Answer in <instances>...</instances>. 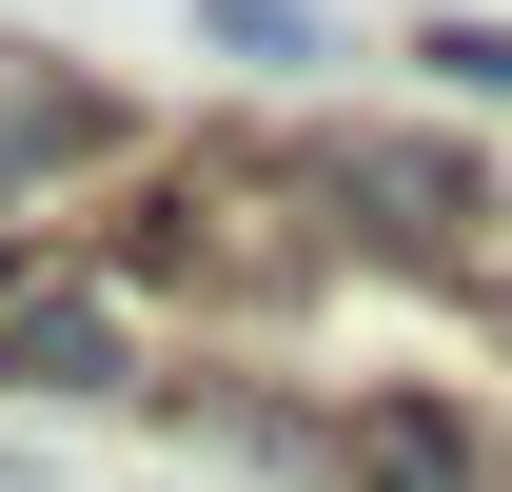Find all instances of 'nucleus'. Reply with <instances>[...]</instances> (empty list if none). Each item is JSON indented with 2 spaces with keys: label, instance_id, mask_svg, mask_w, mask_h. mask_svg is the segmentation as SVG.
Returning a JSON list of instances; mask_svg holds the SVG:
<instances>
[{
  "label": "nucleus",
  "instance_id": "f257e3e1",
  "mask_svg": "<svg viewBox=\"0 0 512 492\" xmlns=\"http://www.w3.org/2000/svg\"><path fill=\"white\" fill-rule=\"evenodd\" d=\"M316 197H335L375 256H473V237H493V197H473L453 138H316Z\"/></svg>",
  "mask_w": 512,
  "mask_h": 492
},
{
  "label": "nucleus",
  "instance_id": "f03ea898",
  "mask_svg": "<svg viewBox=\"0 0 512 492\" xmlns=\"http://www.w3.org/2000/svg\"><path fill=\"white\" fill-rule=\"evenodd\" d=\"M119 158V79L40 60V40H0V217H40L60 178H99Z\"/></svg>",
  "mask_w": 512,
  "mask_h": 492
},
{
  "label": "nucleus",
  "instance_id": "7ed1b4c3",
  "mask_svg": "<svg viewBox=\"0 0 512 492\" xmlns=\"http://www.w3.org/2000/svg\"><path fill=\"white\" fill-rule=\"evenodd\" d=\"M0 374H20V394H119L138 335H119V296H79V276H0Z\"/></svg>",
  "mask_w": 512,
  "mask_h": 492
},
{
  "label": "nucleus",
  "instance_id": "20e7f679",
  "mask_svg": "<svg viewBox=\"0 0 512 492\" xmlns=\"http://www.w3.org/2000/svg\"><path fill=\"white\" fill-rule=\"evenodd\" d=\"M375 492H493V453H473V414H414V394H375V414L335 433Z\"/></svg>",
  "mask_w": 512,
  "mask_h": 492
},
{
  "label": "nucleus",
  "instance_id": "39448f33",
  "mask_svg": "<svg viewBox=\"0 0 512 492\" xmlns=\"http://www.w3.org/2000/svg\"><path fill=\"white\" fill-rule=\"evenodd\" d=\"M217 20V60H316V0H197Z\"/></svg>",
  "mask_w": 512,
  "mask_h": 492
},
{
  "label": "nucleus",
  "instance_id": "423d86ee",
  "mask_svg": "<svg viewBox=\"0 0 512 492\" xmlns=\"http://www.w3.org/2000/svg\"><path fill=\"white\" fill-rule=\"evenodd\" d=\"M434 79L453 99H512V20H434Z\"/></svg>",
  "mask_w": 512,
  "mask_h": 492
}]
</instances>
